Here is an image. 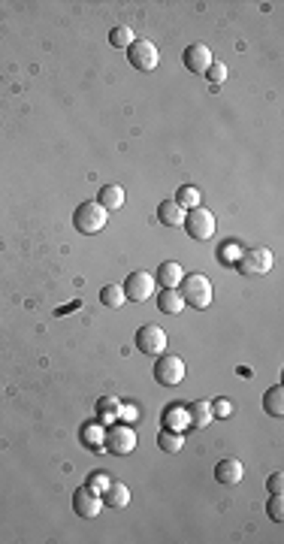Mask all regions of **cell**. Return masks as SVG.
<instances>
[{
  "label": "cell",
  "mask_w": 284,
  "mask_h": 544,
  "mask_svg": "<svg viewBox=\"0 0 284 544\" xmlns=\"http://www.w3.org/2000/svg\"><path fill=\"white\" fill-rule=\"evenodd\" d=\"M82 438H85V445H88V447H103V445H100V442H103V433H100L97 423H88V427L82 429Z\"/></svg>",
  "instance_id": "cell-27"
},
{
  "label": "cell",
  "mask_w": 284,
  "mask_h": 544,
  "mask_svg": "<svg viewBox=\"0 0 284 544\" xmlns=\"http://www.w3.org/2000/svg\"><path fill=\"white\" fill-rule=\"evenodd\" d=\"M181 278H185V269H181V263H176V260L161 263V269H157V282L163 287H179Z\"/></svg>",
  "instance_id": "cell-18"
},
{
  "label": "cell",
  "mask_w": 284,
  "mask_h": 544,
  "mask_svg": "<svg viewBox=\"0 0 284 544\" xmlns=\"http://www.w3.org/2000/svg\"><path fill=\"white\" fill-rule=\"evenodd\" d=\"M124 287L121 284H106L103 291H100V302H103L106 309H121L124 306Z\"/></svg>",
  "instance_id": "cell-21"
},
{
  "label": "cell",
  "mask_w": 284,
  "mask_h": 544,
  "mask_svg": "<svg viewBox=\"0 0 284 544\" xmlns=\"http://www.w3.org/2000/svg\"><path fill=\"white\" fill-rule=\"evenodd\" d=\"M157 309H161L163 315H181V311H185V300H181V293L176 287H163V293L157 297Z\"/></svg>",
  "instance_id": "cell-15"
},
{
  "label": "cell",
  "mask_w": 284,
  "mask_h": 544,
  "mask_svg": "<svg viewBox=\"0 0 284 544\" xmlns=\"http://www.w3.org/2000/svg\"><path fill=\"white\" fill-rule=\"evenodd\" d=\"M215 215H212L209 209H203V206H196V209L185 212V230L187 236L196 239V242H206V239L215 236Z\"/></svg>",
  "instance_id": "cell-3"
},
{
  "label": "cell",
  "mask_w": 284,
  "mask_h": 544,
  "mask_svg": "<svg viewBox=\"0 0 284 544\" xmlns=\"http://www.w3.org/2000/svg\"><path fill=\"white\" fill-rule=\"evenodd\" d=\"M179 293L185 300V306H194V309H209L212 302V282L200 272H191L179 282Z\"/></svg>",
  "instance_id": "cell-1"
},
{
  "label": "cell",
  "mask_w": 284,
  "mask_h": 544,
  "mask_svg": "<svg viewBox=\"0 0 284 544\" xmlns=\"http://www.w3.org/2000/svg\"><path fill=\"white\" fill-rule=\"evenodd\" d=\"M206 76H209V82H212V85H221V82L227 79V64L212 61V64H209V70H206Z\"/></svg>",
  "instance_id": "cell-29"
},
{
  "label": "cell",
  "mask_w": 284,
  "mask_h": 544,
  "mask_svg": "<svg viewBox=\"0 0 284 544\" xmlns=\"http://www.w3.org/2000/svg\"><path fill=\"white\" fill-rule=\"evenodd\" d=\"M154 381L161 384V387H176V384H181L185 381V360L163 351L161 360L154 363Z\"/></svg>",
  "instance_id": "cell-5"
},
{
  "label": "cell",
  "mask_w": 284,
  "mask_h": 544,
  "mask_svg": "<svg viewBox=\"0 0 284 544\" xmlns=\"http://www.w3.org/2000/svg\"><path fill=\"white\" fill-rule=\"evenodd\" d=\"M73 227L85 236H94L106 227V209L97 203V200H88V203H79L73 212Z\"/></svg>",
  "instance_id": "cell-2"
},
{
  "label": "cell",
  "mask_w": 284,
  "mask_h": 544,
  "mask_svg": "<svg viewBox=\"0 0 284 544\" xmlns=\"http://www.w3.org/2000/svg\"><path fill=\"white\" fill-rule=\"evenodd\" d=\"M103 502L109 508H115V511H121V508H128L130 505V490L124 484H109V490L103 493Z\"/></svg>",
  "instance_id": "cell-19"
},
{
  "label": "cell",
  "mask_w": 284,
  "mask_h": 544,
  "mask_svg": "<svg viewBox=\"0 0 284 544\" xmlns=\"http://www.w3.org/2000/svg\"><path fill=\"white\" fill-rule=\"evenodd\" d=\"M157 221L167 224V227H179V224H185V209H181L176 200H163L157 206Z\"/></svg>",
  "instance_id": "cell-14"
},
{
  "label": "cell",
  "mask_w": 284,
  "mask_h": 544,
  "mask_svg": "<svg viewBox=\"0 0 284 544\" xmlns=\"http://www.w3.org/2000/svg\"><path fill=\"white\" fill-rule=\"evenodd\" d=\"M266 514H270L275 523H281V520H284V499H281V493H272L270 505H266Z\"/></svg>",
  "instance_id": "cell-28"
},
{
  "label": "cell",
  "mask_w": 284,
  "mask_h": 544,
  "mask_svg": "<svg viewBox=\"0 0 284 544\" xmlns=\"http://www.w3.org/2000/svg\"><path fill=\"white\" fill-rule=\"evenodd\" d=\"M163 420H167V427L179 429V427H185V423H187V411H185V408H167Z\"/></svg>",
  "instance_id": "cell-26"
},
{
  "label": "cell",
  "mask_w": 284,
  "mask_h": 544,
  "mask_svg": "<svg viewBox=\"0 0 284 544\" xmlns=\"http://www.w3.org/2000/svg\"><path fill=\"white\" fill-rule=\"evenodd\" d=\"M176 200V203L181 206V209H196V206H200V191H196L194 185H185V188H179V194L172 197Z\"/></svg>",
  "instance_id": "cell-23"
},
{
  "label": "cell",
  "mask_w": 284,
  "mask_h": 544,
  "mask_svg": "<svg viewBox=\"0 0 284 544\" xmlns=\"http://www.w3.org/2000/svg\"><path fill=\"white\" fill-rule=\"evenodd\" d=\"M103 447L109 454H115V457H124V454H130L133 447H136V433H133L130 427H112L109 433L103 436Z\"/></svg>",
  "instance_id": "cell-8"
},
{
  "label": "cell",
  "mask_w": 284,
  "mask_h": 544,
  "mask_svg": "<svg viewBox=\"0 0 284 544\" xmlns=\"http://www.w3.org/2000/svg\"><path fill=\"white\" fill-rule=\"evenodd\" d=\"M212 414H215V418H230V414H233V402H230V399H218V402L212 405Z\"/></svg>",
  "instance_id": "cell-30"
},
{
  "label": "cell",
  "mask_w": 284,
  "mask_h": 544,
  "mask_svg": "<svg viewBox=\"0 0 284 544\" xmlns=\"http://www.w3.org/2000/svg\"><path fill=\"white\" fill-rule=\"evenodd\" d=\"M100 508H103V499H100L94 490H88V487H79V490L73 493V511L79 517L91 520L100 514Z\"/></svg>",
  "instance_id": "cell-10"
},
{
  "label": "cell",
  "mask_w": 284,
  "mask_h": 544,
  "mask_svg": "<svg viewBox=\"0 0 284 544\" xmlns=\"http://www.w3.org/2000/svg\"><path fill=\"white\" fill-rule=\"evenodd\" d=\"M272 269V251L270 248H248L239 258V272L248 278H260Z\"/></svg>",
  "instance_id": "cell-6"
},
{
  "label": "cell",
  "mask_w": 284,
  "mask_h": 544,
  "mask_svg": "<svg viewBox=\"0 0 284 544\" xmlns=\"http://www.w3.org/2000/svg\"><path fill=\"white\" fill-rule=\"evenodd\" d=\"M97 203L103 206L106 212L121 209V206H124V188L121 185H103V188H100V194H97Z\"/></svg>",
  "instance_id": "cell-16"
},
{
  "label": "cell",
  "mask_w": 284,
  "mask_h": 544,
  "mask_svg": "<svg viewBox=\"0 0 284 544\" xmlns=\"http://www.w3.org/2000/svg\"><path fill=\"white\" fill-rule=\"evenodd\" d=\"M121 411H124V420H136V411H133V408H121Z\"/></svg>",
  "instance_id": "cell-32"
},
{
  "label": "cell",
  "mask_w": 284,
  "mask_h": 544,
  "mask_svg": "<svg viewBox=\"0 0 284 544\" xmlns=\"http://www.w3.org/2000/svg\"><path fill=\"white\" fill-rule=\"evenodd\" d=\"M133 39H136V37H133V30H130V28H124V25L112 28V34H109V43H112L115 49H128Z\"/></svg>",
  "instance_id": "cell-24"
},
{
  "label": "cell",
  "mask_w": 284,
  "mask_h": 544,
  "mask_svg": "<svg viewBox=\"0 0 284 544\" xmlns=\"http://www.w3.org/2000/svg\"><path fill=\"white\" fill-rule=\"evenodd\" d=\"M212 420H215V414H212V402H206V399H196V402L187 408V423H191L194 429H206Z\"/></svg>",
  "instance_id": "cell-13"
},
{
  "label": "cell",
  "mask_w": 284,
  "mask_h": 544,
  "mask_svg": "<svg viewBox=\"0 0 284 544\" xmlns=\"http://www.w3.org/2000/svg\"><path fill=\"white\" fill-rule=\"evenodd\" d=\"M109 484H112V481H109V475H103V472H91V475H88V484H85V487H88V490H94L97 496H103V493L109 490Z\"/></svg>",
  "instance_id": "cell-25"
},
{
  "label": "cell",
  "mask_w": 284,
  "mask_h": 544,
  "mask_svg": "<svg viewBox=\"0 0 284 544\" xmlns=\"http://www.w3.org/2000/svg\"><path fill=\"white\" fill-rule=\"evenodd\" d=\"M242 478H245V466H242L239 460L227 457V460L218 463V469H215V481H218V484L236 487V484H242Z\"/></svg>",
  "instance_id": "cell-12"
},
{
  "label": "cell",
  "mask_w": 284,
  "mask_h": 544,
  "mask_svg": "<svg viewBox=\"0 0 284 544\" xmlns=\"http://www.w3.org/2000/svg\"><path fill=\"white\" fill-rule=\"evenodd\" d=\"M157 445H161V451H167V454H179L181 451V445H185V438H181L176 429H163L161 436H157Z\"/></svg>",
  "instance_id": "cell-22"
},
{
  "label": "cell",
  "mask_w": 284,
  "mask_h": 544,
  "mask_svg": "<svg viewBox=\"0 0 284 544\" xmlns=\"http://www.w3.org/2000/svg\"><path fill=\"white\" fill-rule=\"evenodd\" d=\"M212 61H215V58H212L206 43H194V46H187V49H185V67L191 70V73H206Z\"/></svg>",
  "instance_id": "cell-11"
},
{
  "label": "cell",
  "mask_w": 284,
  "mask_h": 544,
  "mask_svg": "<svg viewBox=\"0 0 284 544\" xmlns=\"http://www.w3.org/2000/svg\"><path fill=\"white\" fill-rule=\"evenodd\" d=\"M154 293V278L148 272H130L124 282V297L133 302H145Z\"/></svg>",
  "instance_id": "cell-9"
},
{
  "label": "cell",
  "mask_w": 284,
  "mask_h": 544,
  "mask_svg": "<svg viewBox=\"0 0 284 544\" xmlns=\"http://www.w3.org/2000/svg\"><path fill=\"white\" fill-rule=\"evenodd\" d=\"M136 348L142 354H152V357H161L167 351V333L161 330L157 324H145L136 330Z\"/></svg>",
  "instance_id": "cell-7"
},
{
  "label": "cell",
  "mask_w": 284,
  "mask_h": 544,
  "mask_svg": "<svg viewBox=\"0 0 284 544\" xmlns=\"http://www.w3.org/2000/svg\"><path fill=\"white\" fill-rule=\"evenodd\" d=\"M263 408H266L270 418H284V387L281 384L270 387V394L263 396Z\"/></svg>",
  "instance_id": "cell-20"
},
{
  "label": "cell",
  "mask_w": 284,
  "mask_h": 544,
  "mask_svg": "<svg viewBox=\"0 0 284 544\" xmlns=\"http://www.w3.org/2000/svg\"><path fill=\"white\" fill-rule=\"evenodd\" d=\"M281 487H284V472H272V475L266 478V490H270V493H281Z\"/></svg>",
  "instance_id": "cell-31"
},
{
  "label": "cell",
  "mask_w": 284,
  "mask_h": 544,
  "mask_svg": "<svg viewBox=\"0 0 284 544\" xmlns=\"http://www.w3.org/2000/svg\"><path fill=\"white\" fill-rule=\"evenodd\" d=\"M121 399H115V396H103L97 402V420L100 423H115L118 418H121Z\"/></svg>",
  "instance_id": "cell-17"
},
{
  "label": "cell",
  "mask_w": 284,
  "mask_h": 544,
  "mask_svg": "<svg viewBox=\"0 0 284 544\" xmlns=\"http://www.w3.org/2000/svg\"><path fill=\"white\" fill-rule=\"evenodd\" d=\"M128 61L133 70H139V73H152L157 67V61H161V55H157V46L152 39H133L128 46Z\"/></svg>",
  "instance_id": "cell-4"
}]
</instances>
